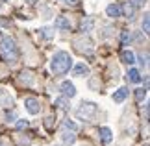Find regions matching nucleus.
<instances>
[{
  "label": "nucleus",
  "instance_id": "nucleus-20",
  "mask_svg": "<svg viewBox=\"0 0 150 146\" xmlns=\"http://www.w3.org/2000/svg\"><path fill=\"white\" fill-rule=\"evenodd\" d=\"M63 128L69 130V131H74V133L78 131V124H74L72 120H65V122H63Z\"/></svg>",
  "mask_w": 150,
  "mask_h": 146
},
{
  "label": "nucleus",
  "instance_id": "nucleus-17",
  "mask_svg": "<svg viewBox=\"0 0 150 146\" xmlns=\"http://www.w3.org/2000/svg\"><path fill=\"white\" fill-rule=\"evenodd\" d=\"M21 81L24 85H33V74L30 71H24V72H21Z\"/></svg>",
  "mask_w": 150,
  "mask_h": 146
},
{
  "label": "nucleus",
  "instance_id": "nucleus-9",
  "mask_svg": "<svg viewBox=\"0 0 150 146\" xmlns=\"http://www.w3.org/2000/svg\"><path fill=\"white\" fill-rule=\"evenodd\" d=\"M98 133H100V139H102V142H104V144H109V142L113 141V131L109 130V128H106V126L100 128Z\"/></svg>",
  "mask_w": 150,
  "mask_h": 146
},
{
  "label": "nucleus",
  "instance_id": "nucleus-11",
  "mask_svg": "<svg viewBox=\"0 0 150 146\" xmlns=\"http://www.w3.org/2000/svg\"><path fill=\"white\" fill-rule=\"evenodd\" d=\"M0 104H2L4 107H11V106H13V98H11V95L6 89H0Z\"/></svg>",
  "mask_w": 150,
  "mask_h": 146
},
{
  "label": "nucleus",
  "instance_id": "nucleus-30",
  "mask_svg": "<svg viewBox=\"0 0 150 146\" xmlns=\"http://www.w3.org/2000/svg\"><path fill=\"white\" fill-rule=\"evenodd\" d=\"M0 146H4V144H2V142H0Z\"/></svg>",
  "mask_w": 150,
  "mask_h": 146
},
{
  "label": "nucleus",
  "instance_id": "nucleus-31",
  "mask_svg": "<svg viewBox=\"0 0 150 146\" xmlns=\"http://www.w3.org/2000/svg\"><path fill=\"white\" fill-rule=\"evenodd\" d=\"M145 146H148V144H145Z\"/></svg>",
  "mask_w": 150,
  "mask_h": 146
},
{
  "label": "nucleus",
  "instance_id": "nucleus-1",
  "mask_svg": "<svg viewBox=\"0 0 150 146\" xmlns=\"http://www.w3.org/2000/svg\"><path fill=\"white\" fill-rule=\"evenodd\" d=\"M72 67V57L69 52L65 50H57L54 56H52V61H50V71L54 72L56 76H61V74H67Z\"/></svg>",
  "mask_w": 150,
  "mask_h": 146
},
{
  "label": "nucleus",
  "instance_id": "nucleus-6",
  "mask_svg": "<svg viewBox=\"0 0 150 146\" xmlns=\"http://www.w3.org/2000/svg\"><path fill=\"white\" fill-rule=\"evenodd\" d=\"M59 89H61V92H63L65 98H74L76 96V87H74L72 81H63V83L59 85Z\"/></svg>",
  "mask_w": 150,
  "mask_h": 146
},
{
  "label": "nucleus",
  "instance_id": "nucleus-3",
  "mask_svg": "<svg viewBox=\"0 0 150 146\" xmlns=\"http://www.w3.org/2000/svg\"><path fill=\"white\" fill-rule=\"evenodd\" d=\"M96 111H98V106H96L95 102L83 100V102H80V106L76 107V116L80 120H91V118H95Z\"/></svg>",
  "mask_w": 150,
  "mask_h": 146
},
{
  "label": "nucleus",
  "instance_id": "nucleus-7",
  "mask_svg": "<svg viewBox=\"0 0 150 146\" xmlns=\"http://www.w3.org/2000/svg\"><path fill=\"white\" fill-rule=\"evenodd\" d=\"M128 92H130L128 87H120V89H117L113 92V102L115 104H122L126 98H128Z\"/></svg>",
  "mask_w": 150,
  "mask_h": 146
},
{
  "label": "nucleus",
  "instance_id": "nucleus-4",
  "mask_svg": "<svg viewBox=\"0 0 150 146\" xmlns=\"http://www.w3.org/2000/svg\"><path fill=\"white\" fill-rule=\"evenodd\" d=\"M74 44H76V48L80 52H83V54H91V52H93V41H91L87 35L76 39V41H74Z\"/></svg>",
  "mask_w": 150,
  "mask_h": 146
},
{
  "label": "nucleus",
  "instance_id": "nucleus-26",
  "mask_svg": "<svg viewBox=\"0 0 150 146\" xmlns=\"http://www.w3.org/2000/svg\"><path fill=\"white\" fill-rule=\"evenodd\" d=\"M146 59H148V56H146V54H145V56H143V54L139 56V63H141L143 67H146Z\"/></svg>",
  "mask_w": 150,
  "mask_h": 146
},
{
  "label": "nucleus",
  "instance_id": "nucleus-12",
  "mask_svg": "<svg viewBox=\"0 0 150 146\" xmlns=\"http://www.w3.org/2000/svg\"><path fill=\"white\" fill-rule=\"evenodd\" d=\"M72 72H74V76H89V67L85 65V63H78V65H74V68H72Z\"/></svg>",
  "mask_w": 150,
  "mask_h": 146
},
{
  "label": "nucleus",
  "instance_id": "nucleus-23",
  "mask_svg": "<svg viewBox=\"0 0 150 146\" xmlns=\"http://www.w3.org/2000/svg\"><path fill=\"white\" fill-rule=\"evenodd\" d=\"M41 35H43L45 39H50V37H54V33H52L50 28H43V30H41Z\"/></svg>",
  "mask_w": 150,
  "mask_h": 146
},
{
  "label": "nucleus",
  "instance_id": "nucleus-13",
  "mask_svg": "<svg viewBox=\"0 0 150 146\" xmlns=\"http://www.w3.org/2000/svg\"><path fill=\"white\" fill-rule=\"evenodd\" d=\"M126 78H128V81L130 83H141V72L139 71H135V68H130L128 71V74H126Z\"/></svg>",
  "mask_w": 150,
  "mask_h": 146
},
{
  "label": "nucleus",
  "instance_id": "nucleus-10",
  "mask_svg": "<svg viewBox=\"0 0 150 146\" xmlns=\"http://www.w3.org/2000/svg\"><path fill=\"white\" fill-rule=\"evenodd\" d=\"M61 141H63V144H65V146H72L74 142H76V135H74V131L65 130V131L61 133Z\"/></svg>",
  "mask_w": 150,
  "mask_h": 146
},
{
  "label": "nucleus",
  "instance_id": "nucleus-8",
  "mask_svg": "<svg viewBox=\"0 0 150 146\" xmlns=\"http://www.w3.org/2000/svg\"><path fill=\"white\" fill-rule=\"evenodd\" d=\"M106 13H108V17H111V19H119V17L122 15V9H120V6H117V4H109L106 8Z\"/></svg>",
  "mask_w": 150,
  "mask_h": 146
},
{
  "label": "nucleus",
  "instance_id": "nucleus-16",
  "mask_svg": "<svg viewBox=\"0 0 150 146\" xmlns=\"http://www.w3.org/2000/svg\"><path fill=\"white\" fill-rule=\"evenodd\" d=\"M56 106L59 107L61 111H69V109H71V104H69V98H65V96H59V98H56Z\"/></svg>",
  "mask_w": 150,
  "mask_h": 146
},
{
  "label": "nucleus",
  "instance_id": "nucleus-21",
  "mask_svg": "<svg viewBox=\"0 0 150 146\" xmlns=\"http://www.w3.org/2000/svg\"><path fill=\"white\" fill-rule=\"evenodd\" d=\"M143 32L148 33L150 32V15L145 13V17H143Z\"/></svg>",
  "mask_w": 150,
  "mask_h": 146
},
{
  "label": "nucleus",
  "instance_id": "nucleus-27",
  "mask_svg": "<svg viewBox=\"0 0 150 146\" xmlns=\"http://www.w3.org/2000/svg\"><path fill=\"white\" fill-rule=\"evenodd\" d=\"M26 126H28L26 120H19V122H17V128H19V130H21V128H26Z\"/></svg>",
  "mask_w": 150,
  "mask_h": 146
},
{
  "label": "nucleus",
  "instance_id": "nucleus-15",
  "mask_svg": "<svg viewBox=\"0 0 150 146\" xmlns=\"http://www.w3.org/2000/svg\"><path fill=\"white\" fill-rule=\"evenodd\" d=\"M120 59H122V63H126V65H134L135 63V54L132 50H124L122 54H120Z\"/></svg>",
  "mask_w": 150,
  "mask_h": 146
},
{
  "label": "nucleus",
  "instance_id": "nucleus-19",
  "mask_svg": "<svg viewBox=\"0 0 150 146\" xmlns=\"http://www.w3.org/2000/svg\"><path fill=\"white\" fill-rule=\"evenodd\" d=\"M93 24H95V20L91 19V17H89V19H85V20L82 22V32H85V33H87V32H91V28H93Z\"/></svg>",
  "mask_w": 150,
  "mask_h": 146
},
{
  "label": "nucleus",
  "instance_id": "nucleus-25",
  "mask_svg": "<svg viewBox=\"0 0 150 146\" xmlns=\"http://www.w3.org/2000/svg\"><path fill=\"white\" fill-rule=\"evenodd\" d=\"M132 4H134L135 8H143V6L146 4V0H134V2H132Z\"/></svg>",
  "mask_w": 150,
  "mask_h": 146
},
{
  "label": "nucleus",
  "instance_id": "nucleus-29",
  "mask_svg": "<svg viewBox=\"0 0 150 146\" xmlns=\"http://www.w3.org/2000/svg\"><path fill=\"white\" fill-rule=\"evenodd\" d=\"M28 2H30V4H33V2H35V0H28Z\"/></svg>",
  "mask_w": 150,
  "mask_h": 146
},
{
  "label": "nucleus",
  "instance_id": "nucleus-22",
  "mask_svg": "<svg viewBox=\"0 0 150 146\" xmlns=\"http://www.w3.org/2000/svg\"><path fill=\"white\" fill-rule=\"evenodd\" d=\"M135 98L137 102H143L146 98V89H135Z\"/></svg>",
  "mask_w": 150,
  "mask_h": 146
},
{
  "label": "nucleus",
  "instance_id": "nucleus-14",
  "mask_svg": "<svg viewBox=\"0 0 150 146\" xmlns=\"http://www.w3.org/2000/svg\"><path fill=\"white\" fill-rule=\"evenodd\" d=\"M54 26L59 28V30H71V22H69L67 17H57L54 20Z\"/></svg>",
  "mask_w": 150,
  "mask_h": 146
},
{
  "label": "nucleus",
  "instance_id": "nucleus-24",
  "mask_svg": "<svg viewBox=\"0 0 150 146\" xmlns=\"http://www.w3.org/2000/svg\"><path fill=\"white\" fill-rule=\"evenodd\" d=\"M6 118H8V122H15V118H17L15 111H8V113H6Z\"/></svg>",
  "mask_w": 150,
  "mask_h": 146
},
{
  "label": "nucleus",
  "instance_id": "nucleus-5",
  "mask_svg": "<svg viewBox=\"0 0 150 146\" xmlns=\"http://www.w3.org/2000/svg\"><path fill=\"white\" fill-rule=\"evenodd\" d=\"M24 107H26V111L30 115H39V111H41V102H39L37 98H33V96H28L24 100Z\"/></svg>",
  "mask_w": 150,
  "mask_h": 146
},
{
  "label": "nucleus",
  "instance_id": "nucleus-18",
  "mask_svg": "<svg viewBox=\"0 0 150 146\" xmlns=\"http://www.w3.org/2000/svg\"><path fill=\"white\" fill-rule=\"evenodd\" d=\"M124 13H126V17L132 20V19H134V13H135V6L132 4V2H126V4H124Z\"/></svg>",
  "mask_w": 150,
  "mask_h": 146
},
{
  "label": "nucleus",
  "instance_id": "nucleus-2",
  "mask_svg": "<svg viewBox=\"0 0 150 146\" xmlns=\"http://www.w3.org/2000/svg\"><path fill=\"white\" fill-rule=\"evenodd\" d=\"M0 52H2L4 59L8 63H17V59H19V50H17L15 39L9 35L0 37Z\"/></svg>",
  "mask_w": 150,
  "mask_h": 146
},
{
  "label": "nucleus",
  "instance_id": "nucleus-28",
  "mask_svg": "<svg viewBox=\"0 0 150 146\" xmlns=\"http://www.w3.org/2000/svg\"><path fill=\"white\" fill-rule=\"evenodd\" d=\"M78 0H65V4H76Z\"/></svg>",
  "mask_w": 150,
  "mask_h": 146
}]
</instances>
